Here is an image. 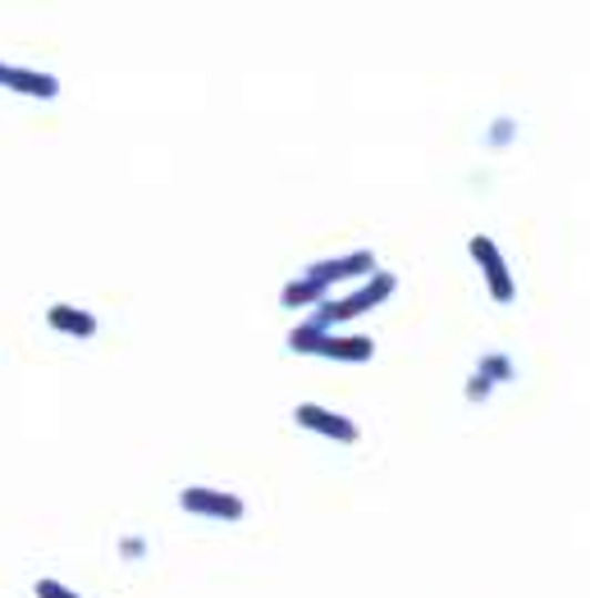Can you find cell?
I'll return each mask as SVG.
<instances>
[{"label": "cell", "instance_id": "cell-1", "mask_svg": "<svg viewBox=\"0 0 590 598\" xmlns=\"http://www.w3.org/2000/svg\"><path fill=\"white\" fill-rule=\"evenodd\" d=\"M398 288V279L389 275V270H376V275H366V283L357 288V292H348V297H339V302H325L312 311V320L307 324H316L321 333H329V324H348V320H357V316H366V311H376L380 302H389V292Z\"/></svg>", "mask_w": 590, "mask_h": 598}, {"label": "cell", "instance_id": "cell-2", "mask_svg": "<svg viewBox=\"0 0 590 598\" xmlns=\"http://www.w3.org/2000/svg\"><path fill=\"white\" fill-rule=\"evenodd\" d=\"M467 251H471L476 266H481L486 288H490L495 302H512V297H518V288H512V270H508V256L499 251V243H495L490 234H476V238L467 243Z\"/></svg>", "mask_w": 590, "mask_h": 598}, {"label": "cell", "instance_id": "cell-3", "mask_svg": "<svg viewBox=\"0 0 590 598\" xmlns=\"http://www.w3.org/2000/svg\"><path fill=\"white\" fill-rule=\"evenodd\" d=\"M179 507L183 512H193V516H206V520H243L247 507L238 494L230 489H206V484H193V489H183L179 494Z\"/></svg>", "mask_w": 590, "mask_h": 598}, {"label": "cell", "instance_id": "cell-4", "mask_svg": "<svg viewBox=\"0 0 590 598\" xmlns=\"http://www.w3.org/2000/svg\"><path fill=\"white\" fill-rule=\"evenodd\" d=\"M362 275H376V256L372 251H348V256H335V260H316V266L307 270V279L321 283L325 292L348 283V279H362Z\"/></svg>", "mask_w": 590, "mask_h": 598}, {"label": "cell", "instance_id": "cell-5", "mask_svg": "<svg viewBox=\"0 0 590 598\" xmlns=\"http://www.w3.org/2000/svg\"><path fill=\"white\" fill-rule=\"evenodd\" d=\"M293 421H298L303 430L321 434V439H335V443H357V425L348 416H339V411L329 406H316V402H303L298 411H293Z\"/></svg>", "mask_w": 590, "mask_h": 598}, {"label": "cell", "instance_id": "cell-6", "mask_svg": "<svg viewBox=\"0 0 590 598\" xmlns=\"http://www.w3.org/2000/svg\"><path fill=\"white\" fill-rule=\"evenodd\" d=\"M312 357H325V361H372L376 357V343L366 333H321V343L312 348Z\"/></svg>", "mask_w": 590, "mask_h": 598}, {"label": "cell", "instance_id": "cell-7", "mask_svg": "<svg viewBox=\"0 0 590 598\" xmlns=\"http://www.w3.org/2000/svg\"><path fill=\"white\" fill-rule=\"evenodd\" d=\"M0 87H10L19 96H37V101H51L60 96V83L42 69H19V64H6L0 60Z\"/></svg>", "mask_w": 590, "mask_h": 598}, {"label": "cell", "instance_id": "cell-8", "mask_svg": "<svg viewBox=\"0 0 590 598\" xmlns=\"http://www.w3.org/2000/svg\"><path fill=\"white\" fill-rule=\"evenodd\" d=\"M47 324H51L55 333H69V339H96V316L83 311V307H64V302H55V307L47 311Z\"/></svg>", "mask_w": 590, "mask_h": 598}, {"label": "cell", "instance_id": "cell-9", "mask_svg": "<svg viewBox=\"0 0 590 598\" xmlns=\"http://www.w3.org/2000/svg\"><path fill=\"white\" fill-rule=\"evenodd\" d=\"M279 302H284V307H321V302H325V288L303 275V279H293V283L279 292Z\"/></svg>", "mask_w": 590, "mask_h": 598}, {"label": "cell", "instance_id": "cell-10", "mask_svg": "<svg viewBox=\"0 0 590 598\" xmlns=\"http://www.w3.org/2000/svg\"><path fill=\"white\" fill-rule=\"evenodd\" d=\"M476 375H481L486 384H503V380H512V365H508V357H481V365H476Z\"/></svg>", "mask_w": 590, "mask_h": 598}, {"label": "cell", "instance_id": "cell-11", "mask_svg": "<svg viewBox=\"0 0 590 598\" xmlns=\"http://www.w3.org/2000/svg\"><path fill=\"white\" fill-rule=\"evenodd\" d=\"M37 598H79L69 585H60V580H37Z\"/></svg>", "mask_w": 590, "mask_h": 598}, {"label": "cell", "instance_id": "cell-12", "mask_svg": "<svg viewBox=\"0 0 590 598\" xmlns=\"http://www.w3.org/2000/svg\"><path fill=\"white\" fill-rule=\"evenodd\" d=\"M486 393H490V384H486L481 375H471V380H467V398H471V402H486Z\"/></svg>", "mask_w": 590, "mask_h": 598}]
</instances>
